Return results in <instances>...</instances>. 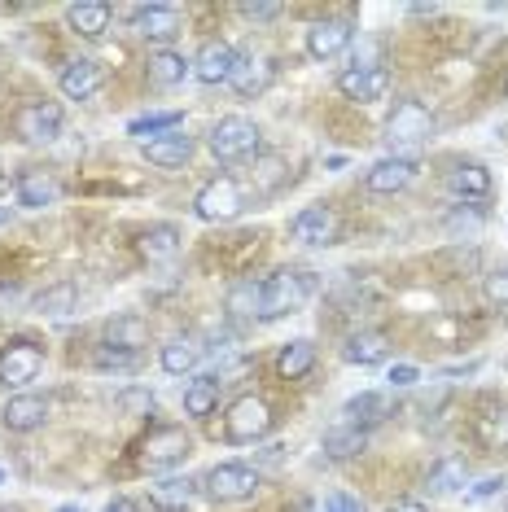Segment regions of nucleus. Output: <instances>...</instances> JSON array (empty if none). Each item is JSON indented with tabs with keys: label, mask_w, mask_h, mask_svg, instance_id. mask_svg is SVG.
Instances as JSON below:
<instances>
[{
	"label": "nucleus",
	"mask_w": 508,
	"mask_h": 512,
	"mask_svg": "<svg viewBox=\"0 0 508 512\" xmlns=\"http://www.w3.org/2000/svg\"><path fill=\"white\" fill-rule=\"evenodd\" d=\"M504 97H508V88H504Z\"/></svg>",
	"instance_id": "nucleus-50"
},
{
	"label": "nucleus",
	"mask_w": 508,
	"mask_h": 512,
	"mask_svg": "<svg viewBox=\"0 0 508 512\" xmlns=\"http://www.w3.org/2000/svg\"><path fill=\"white\" fill-rule=\"evenodd\" d=\"M447 189L465 197V202H482V197H491V171L482 162H456L447 171Z\"/></svg>",
	"instance_id": "nucleus-23"
},
{
	"label": "nucleus",
	"mask_w": 508,
	"mask_h": 512,
	"mask_svg": "<svg viewBox=\"0 0 508 512\" xmlns=\"http://www.w3.org/2000/svg\"><path fill=\"white\" fill-rule=\"evenodd\" d=\"M386 355H390V337L377 333V329L351 333V337H346V346H342V359H346V364H360V368L386 364Z\"/></svg>",
	"instance_id": "nucleus-19"
},
{
	"label": "nucleus",
	"mask_w": 508,
	"mask_h": 512,
	"mask_svg": "<svg viewBox=\"0 0 508 512\" xmlns=\"http://www.w3.org/2000/svg\"><path fill=\"white\" fill-rule=\"evenodd\" d=\"M390 416V403H386V394H377V390H364V394H355V399H346L342 407V425H355V429H373L381 425Z\"/></svg>",
	"instance_id": "nucleus-24"
},
{
	"label": "nucleus",
	"mask_w": 508,
	"mask_h": 512,
	"mask_svg": "<svg viewBox=\"0 0 508 512\" xmlns=\"http://www.w3.org/2000/svg\"><path fill=\"white\" fill-rule=\"evenodd\" d=\"M338 215H333V206H307V211H298L290 219V232H294V241H303V246L311 250H325L338 241Z\"/></svg>",
	"instance_id": "nucleus-11"
},
{
	"label": "nucleus",
	"mask_w": 508,
	"mask_h": 512,
	"mask_svg": "<svg viewBox=\"0 0 508 512\" xmlns=\"http://www.w3.org/2000/svg\"><path fill=\"white\" fill-rule=\"evenodd\" d=\"M132 31L141 40L158 44V49H167V44L180 36V9H171V5H141L132 14Z\"/></svg>",
	"instance_id": "nucleus-12"
},
{
	"label": "nucleus",
	"mask_w": 508,
	"mask_h": 512,
	"mask_svg": "<svg viewBox=\"0 0 508 512\" xmlns=\"http://www.w3.org/2000/svg\"><path fill=\"white\" fill-rule=\"evenodd\" d=\"M92 364H97L101 372H132L136 364H141V351H123V346L101 342L97 351H92Z\"/></svg>",
	"instance_id": "nucleus-37"
},
{
	"label": "nucleus",
	"mask_w": 508,
	"mask_h": 512,
	"mask_svg": "<svg viewBox=\"0 0 508 512\" xmlns=\"http://www.w3.org/2000/svg\"><path fill=\"white\" fill-rule=\"evenodd\" d=\"M206 145H211V154H215L219 162H241V158L259 154L263 132H259V123L241 119V114H228V119H219V123L211 127Z\"/></svg>",
	"instance_id": "nucleus-2"
},
{
	"label": "nucleus",
	"mask_w": 508,
	"mask_h": 512,
	"mask_svg": "<svg viewBox=\"0 0 508 512\" xmlns=\"http://www.w3.org/2000/svg\"><path fill=\"white\" fill-rule=\"evenodd\" d=\"M106 512H141V504H136V499H127V495H119V499H110V504H106Z\"/></svg>",
	"instance_id": "nucleus-46"
},
{
	"label": "nucleus",
	"mask_w": 508,
	"mask_h": 512,
	"mask_svg": "<svg viewBox=\"0 0 508 512\" xmlns=\"http://www.w3.org/2000/svg\"><path fill=\"white\" fill-rule=\"evenodd\" d=\"M189 456H193V438L184 434V425H163V429H154V434L145 438L141 469L167 473V469H176V464H184Z\"/></svg>",
	"instance_id": "nucleus-6"
},
{
	"label": "nucleus",
	"mask_w": 508,
	"mask_h": 512,
	"mask_svg": "<svg viewBox=\"0 0 508 512\" xmlns=\"http://www.w3.org/2000/svg\"><path fill=\"white\" fill-rule=\"evenodd\" d=\"M57 512H84V508H75V504H66V508H57Z\"/></svg>",
	"instance_id": "nucleus-49"
},
{
	"label": "nucleus",
	"mask_w": 508,
	"mask_h": 512,
	"mask_svg": "<svg viewBox=\"0 0 508 512\" xmlns=\"http://www.w3.org/2000/svg\"><path fill=\"white\" fill-rule=\"evenodd\" d=\"M44 372V351L31 337H14L9 346H0V381L5 386H31Z\"/></svg>",
	"instance_id": "nucleus-8"
},
{
	"label": "nucleus",
	"mask_w": 508,
	"mask_h": 512,
	"mask_svg": "<svg viewBox=\"0 0 508 512\" xmlns=\"http://www.w3.org/2000/svg\"><path fill=\"white\" fill-rule=\"evenodd\" d=\"M114 407H119L123 416H149L154 412V394L149 390H119L114 394Z\"/></svg>",
	"instance_id": "nucleus-39"
},
{
	"label": "nucleus",
	"mask_w": 508,
	"mask_h": 512,
	"mask_svg": "<svg viewBox=\"0 0 508 512\" xmlns=\"http://www.w3.org/2000/svg\"><path fill=\"white\" fill-rule=\"evenodd\" d=\"M325 512H364V504L346 491H333V495H325Z\"/></svg>",
	"instance_id": "nucleus-42"
},
{
	"label": "nucleus",
	"mask_w": 508,
	"mask_h": 512,
	"mask_svg": "<svg viewBox=\"0 0 508 512\" xmlns=\"http://www.w3.org/2000/svg\"><path fill=\"white\" fill-rule=\"evenodd\" d=\"M141 254L149 263H167V259H176L180 254V228L176 224H154L141 237Z\"/></svg>",
	"instance_id": "nucleus-31"
},
{
	"label": "nucleus",
	"mask_w": 508,
	"mask_h": 512,
	"mask_svg": "<svg viewBox=\"0 0 508 512\" xmlns=\"http://www.w3.org/2000/svg\"><path fill=\"white\" fill-rule=\"evenodd\" d=\"M259 176H263V193H272L276 184L285 180V167H281V158H263V162H259Z\"/></svg>",
	"instance_id": "nucleus-40"
},
{
	"label": "nucleus",
	"mask_w": 508,
	"mask_h": 512,
	"mask_svg": "<svg viewBox=\"0 0 508 512\" xmlns=\"http://www.w3.org/2000/svg\"><path fill=\"white\" fill-rule=\"evenodd\" d=\"M473 429H478V438L487 451H508V407L504 403H482Z\"/></svg>",
	"instance_id": "nucleus-28"
},
{
	"label": "nucleus",
	"mask_w": 508,
	"mask_h": 512,
	"mask_svg": "<svg viewBox=\"0 0 508 512\" xmlns=\"http://www.w3.org/2000/svg\"><path fill=\"white\" fill-rule=\"evenodd\" d=\"M390 88V71L386 66H351V71L338 75V92L346 101H360V106H368V101H381Z\"/></svg>",
	"instance_id": "nucleus-14"
},
{
	"label": "nucleus",
	"mask_w": 508,
	"mask_h": 512,
	"mask_svg": "<svg viewBox=\"0 0 508 512\" xmlns=\"http://www.w3.org/2000/svg\"><path fill=\"white\" fill-rule=\"evenodd\" d=\"M106 342L110 346H123V351H141V346L149 342L145 316H136V311H123V316H114L106 324Z\"/></svg>",
	"instance_id": "nucleus-30"
},
{
	"label": "nucleus",
	"mask_w": 508,
	"mask_h": 512,
	"mask_svg": "<svg viewBox=\"0 0 508 512\" xmlns=\"http://www.w3.org/2000/svg\"><path fill=\"white\" fill-rule=\"evenodd\" d=\"M487 298L495 302V307H508V272H495V276H487Z\"/></svg>",
	"instance_id": "nucleus-41"
},
{
	"label": "nucleus",
	"mask_w": 508,
	"mask_h": 512,
	"mask_svg": "<svg viewBox=\"0 0 508 512\" xmlns=\"http://www.w3.org/2000/svg\"><path fill=\"white\" fill-rule=\"evenodd\" d=\"M417 377H421V372L417 368H412V364H399V368H390V386H417Z\"/></svg>",
	"instance_id": "nucleus-43"
},
{
	"label": "nucleus",
	"mask_w": 508,
	"mask_h": 512,
	"mask_svg": "<svg viewBox=\"0 0 508 512\" xmlns=\"http://www.w3.org/2000/svg\"><path fill=\"white\" fill-rule=\"evenodd\" d=\"M237 49L228 40H211V44H202V53L193 57V79L198 84H228L233 79V71H237Z\"/></svg>",
	"instance_id": "nucleus-13"
},
{
	"label": "nucleus",
	"mask_w": 508,
	"mask_h": 512,
	"mask_svg": "<svg viewBox=\"0 0 508 512\" xmlns=\"http://www.w3.org/2000/svg\"><path fill=\"white\" fill-rule=\"evenodd\" d=\"M259 298H263V281H237L228 289V316L233 320H254L259 316Z\"/></svg>",
	"instance_id": "nucleus-33"
},
{
	"label": "nucleus",
	"mask_w": 508,
	"mask_h": 512,
	"mask_svg": "<svg viewBox=\"0 0 508 512\" xmlns=\"http://www.w3.org/2000/svg\"><path fill=\"white\" fill-rule=\"evenodd\" d=\"M386 512H430L421 504V499H403V504H395V508H386Z\"/></svg>",
	"instance_id": "nucleus-47"
},
{
	"label": "nucleus",
	"mask_w": 508,
	"mask_h": 512,
	"mask_svg": "<svg viewBox=\"0 0 508 512\" xmlns=\"http://www.w3.org/2000/svg\"><path fill=\"white\" fill-rule=\"evenodd\" d=\"M145 66H149V79H154L158 88H180L184 79L193 75V62L184 53H176V49H154Z\"/></svg>",
	"instance_id": "nucleus-25"
},
{
	"label": "nucleus",
	"mask_w": 508,
	"mask_h": 512,
	"mask_svg": "<svg viewBox=\"0 0 508 512\" xmlns=\"http://www.w3.org/2000/svg\"><path fill=\"white\" fill-rule=\"evenodd\" d=\"M241 14H246V18H259V22H268V18L281 14V5H241Z\"/></svg>",
	"instance_id": "nucleus-44"
},
{
	"label": "nucleus",
	"mask_w": 508,
	"mask_h": 512,
	"mask_svg": "<svg viewBox=\"0 0 508 512\" xmlns=\"http://www.w3.org/2000/svg\"><path fill=\"white\" fill-rule=\"evenodd\" d=\"M368 447V434L364 429H355V425H329L325 429V451L333 460H351V456H360V451Z\"/></svg>",
	"instance_id": "nucleus-32"
},
{
	"label": "nucleus",
	"mask_w": 508,
	"mask_h": 512,
	"mask_svg": "<svg viewBox=\"0 0 508 512\" xmlns=\"http://www.w3.org/2000/svg\"><path fill=\"white\" fill-rule=\"evenodd\" d=\"M66 27L84 40H101L110 31V5L106 0H75L66 5Z\"/></svg>",
	"instance_id": "nucleus-17"
},
{
	"label": "nucleus",
	"mask_w": 508,
	"mask_h": 512,
	"mask_svg": "<svg viewBox=\"0 0 508 512\" xmlns=\"http://www.w3.org/2000/svg\"><path fill=\"white\" fill-rule=\"evenodd\" d=\"M14 197L22 211H44V206H53L57 197H62V184H57L49 171H22Z\"/></svg>",
	"instance_id": "nucleus-18"
},
{
	"label": "nucleus",
	"mask_w": 508,
	"mask_h": 512,
	"mask_svg": "<svg viewBox=\"0 0 508 512\" xmlns=\"http://www.w3.org/2000/svg\"><path fill=\"white\" fill-rule=\"evenodd\" d=\"M9 219H14V206H5V202H0V228H5Z\"/></svg>",
	"instance_id": "nucleus-48"
},
{
	"label": "nucleus",
	"mask_w": 508,
	"mask_h": 512,
	"mask_svg": "<svg viewBox=\"0 0 508 512\" xmlns=\"http://www.w3.org/2000/svg\"><path fill=\"white\" fill-rule=\"evenodd\" d=\"M268 434H272V407L263 399H254V394H241L224 416V438L228 442H259Z\"/></svg>",
	"instance_id": "nucleus-7"
},
{
	"label": "nucleus",
	"mask_w": 508,
	"mask_h": 512,
	"mask_svg": "<svg viewBox=\"0 0 508 512\" xmlns=\"http://www.w3.org/2000/svg\"><path fill=\"white\" fill-rule=\"evenodd\" d=\"M355 31L351 22L342 18H316L307 27V57H316V62H333V57H342L346 49H351Z\"/></svg>",
	"instance_id": "nucleus-10"
},
{
	"label": "nucleus",
	"mask_w": 508,
	"mask_h": 512,
	"mask_svg": "<svg viewBox=\"0 0 508 512\" xmlns=\"http://www.w3.org/2000/svg\"><path fill=\"white\" fill-rule=\"evenodd\" d=\"M412 180H417V162L395 154V158H381V162H373V167H368L364 189H368V193H403Z\"/></svg>",
	"instance_id": "nucleus-15"
},
{
	"label": "nucleus",
	"mask_w": 508,
	"mask_h": 512,
	"mask_svg": "<svg viewBox=\"0 0 508 512\" xmlns=\"http://www.w3.org/2000/svg\"><path fill=\"white\" fill-rule=\"evenodd\" d=\"M198 499V482L193 477H163V482H154L149 486V508H158V512H184Z\"/></svg>",
	"instance_id": "nucleus-21"
},
{
	"label": "nucleus",
	"mask_w": 508,
	"mask_h": 512,
	"mask_svg": "<svg viewBox=\"0 0 508 512\" xmlns=\"http://www.w3.org/2000/svg\"><path fill=\"white\" fill-rule=\"evenodd\" d=\"M241 211H246V197H241V184L233 176H215L193 197V215H198L202 224H228V219H237Z\"/></svg>",
	"instance_id": "nucleus-5"
},
{
	"label": "nucleus",
	"mask_w": 508,
	"mask_h": 512,
	"mask_svg": "<svg viewBox=\"0 0 508 512\" xmlns=\"http://www.w3.org/2000/svg\"><path fill=\"white\" fill-rule=\"evenodd\" d=\"M263 477L250 464H215L211 473L202 477V491L215 499V504H246V499L259 495Z\"/></svg>",
	"instance_id": "nucleus-3"
},
{
	"label": "nucleus",
	"mask_w": 508,
	"mask_h": 512,
	"mask_svg": "<svg viewBox=\"0 0 508 512\" xmlns=\"http://www.w3.org/2000/svg\"><path fill=\"white\" fill-rule=\"evenodd\" d=\"M316 294V272H294V267H285V272H276L263 281V298H259V320H281L298 311L303 302Z\"/></svg>",
	"instance_id": "nucleus-1"
},
{
	"label": "nucleus",
	"mask_w": 508,
	"mask_h": 512,
	"mask_svg": "<svg viewBox=\"0 0 508 512\" xmlns=\"http://www.w3.org/2000/svg\"><path fill=\"white\" fill-rule=\"evenodd\" d=\"M465 486V464L460 460H438L434 469H430V491L434 495H452Z\"/></svg>",
	"instance_id": "nucleus-38"
},
{
	"label": "nucleus",
	"mask_w": 508,
	"mask_h": 512,
	"mask_svg": "<svg viewBox=\"0 0 508 512\" xmlns=\"http://www.w3.org/2000/svg\"><path fill=\"white\" fill-rule=\"evenodd\" d=\"M49 421V399L44 394H14V399L5 403V412H0V425L9 429V434H31V429H40Z\"/></svg>",
	"instance_id": "nucleus-16"
},
{
	"label": "nucleus",
	"mask_w": 508,
	"mask_h": 512,
	"mask_svg": "<svg viewBox=\"0 0 508 512\" xmlns=\"http://www.w3.org/2000/svg\"><path fill=\"white\" fill-rule=\"evenodd\" d=\"M219 386H224V381H219L215 372H202V377H193L189 386H184V416H193V421H206V416L219 407Z\"/></svg>",
	"instance_id": "nucleus-27"
},
{
	"label": "nucleus",
	"mask_w": 508,
	"mask_h": 512,
	"mask_svg": "<svg viewBox=\"0 0 508 512\" xmlns=\"http://www.w3.org/2000/svg\"><path fill=\"white\" fill-rule=\"evenodd\" d=\"M145 158L154 167H184L193 158V136H184L180 127L167 136H154V141H145Z\"/></svg>",
	"instance_id": "nucleus-26"
},
{
	"label": "nucleus",
	"mask_w": 508,
	"mask_h": 512,
	"mask_svg": "<svg viewBox=\"0 0 508 512\" xmlns=\"http://www.w3.org/2000/svg\"><path fill=\"white\" fill-rule=\"evenodd\" d=\"M434 136V114L430 106H421V101H399L395 110H390L386 119V145L390 149H417Z\"/></svg>",
	"instance_id": "nucleus-4"
},
{
	"label": "nucleus",
	"mask_w": 508,
	"mask_h": 512,
	"mask_svg": "<svg viewBox=\"0 0 508 512\" xmlns=\"http://www.w3.org/2000/svg\"><path fill=\"white\" fill-rule=\"evenodd\" d=\"M500 486H504V477H482V482L473 486V499H491Z\"/></svg>",
	"instance_id": "nucleus-45"
},
{
	"label": "nucleus",
	"mask_w": 508,
	"mask_h": 512,
	"mask_svg": "<svg viewBox=\"0 0 508 512\" xmlns=\"http://www.w3.org/2000/svg\"><path fill=\"white\" fill-rule=\"evenodd\" d=\"M241 97H250V92H259L263 84H268V62L263 57H250V53H241L237 57V71H233V79H228Z\"/></svg>",
	"instance_id": "nucleus-35"
},
{
	"label": "nucleus",
	"mask_w": 508,
	"mask_h": 512,
	"mask_svg": "<svg viewBox=\"0 0 508 512\" xmlns=\"http://www.w3.org/2000/svg\"><path fill=\"white\" fill-rule=\"evenodd\" d=\"M14 127L27 145H49L62 136V106H57V101H27V106L18 110Z\"/></svg>",
	"instance_id": "nucleus-9"
},
{
	"label": "nucleus",
	"mask_w": 508,
	"mask_h": 512,
	"mask_svg": "<svg viewBox=\"0 0 508 512\" xmlns=\"http://www.w3.org/2000/svg\"><path fill=\"white\" fill-rule=\"evenodd\" d=\"M79 307V289L71 285V281H57V285H49L44 294L36 298V311L40 316H71V311Z\"/></svg>",
	"instance_id": "nucleus-34"
},
{
	"label": "nucleus",
	"mask_w": 508,
	"mask_h": 512,
	"mask_svg": "<svg viewBox=\"0 0 508 512\" xmlns=\"http://www.w3.org/2000/svg\"><path fill=\"white\" fill-rule=\"evenodd\" d=\"M184 123L180 110H163V114H141V119L127 123V136H136V141H145V136H167L176 132V127Z\"/></svg>",
	"instance_id": "nucleus-36"
},
{
	"label": "nucleus",
	"mask_w": 508,
	"mask_h": 512,
	"mask_svg": "<svg viewBox=\"0 0 508 512\" xmlns=\"http://www.w3.org/2000/svg\"><path fill=\"white\" fill-rule=\"evenodd\" d=\"M57 88H62V97H71V101H88L92 92L101 88V66L92 62V57H75V62L62 66Z\"/></svg>",
	"instance_id": "nucleus-20"
},
{
	"label": "nucleus",
	"mask_w": 508,
	"mask_h": 512,
	"mask_svg": "<svg viewBox=\"0 0 508 512\" xmlns=\"http://www.w3.org/2000/svg\"><path fill=\"white\" fill-rule=\"evenodd\" d=\"M311 368H316V342H311V337H294V342L281 346V355H276V372H281L285 381L307 377Z\"/></svg>",
	"instance_id": "nucleus-29"
},
{
	"label": "nucleus",
	"mask_w": 508,
	"mask_h": 512,
	"mask_svg": "<svg viewBox=\"0 0 508 512\" xmlns=\"http://www.w3.org/2000/svg\"><path fill=\"white\" fill-rule=\"evenodd\" d=\"M202 355H206V346L198 337H171L163 351H158V364H163V372H171V377H189V372H198Z\"/></svg>",
	"instance_id": "nucleus-22"
}]
</instances>
